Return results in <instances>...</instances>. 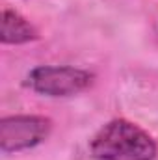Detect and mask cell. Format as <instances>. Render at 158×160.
Here are the masks:
<instances>
[{"label": "cell", "instance_id": "obj_1", "mask_svg": "<svg viewBox=\"0 0 158 160\" xmlns=\"http://www.w3.org/2000/svg\"><path fill=\"white\" fill-rule=\"evenodd\" d=\"M89 149L99 160H155L156 157L155 140L126 119L106 123L93 136Z\"/></svg>", "mask_w": 158, "mask_h": 160}, {"label": "cell", "instance_id": "obj_4", "mask_svg": "<svg viewBox=\"0 0 158 160\" xmlns=\"http://www.w3.org/2000/svg\"><path fill=\"white\" fill-rule=\"evenodd\" d=\"M37 39V30L17 11L4 9L2 11V30L0 41L4 45H22Z\"/></svg>", "mask_w": 158, "mask_h": 160}, {"label": "cell", "instance_id": "obj_2", "mask_svg": "<svg viewBox=\"0 0 158 160\" xmlns=\"http://www.w3.org/2000/svg\"><path fill=\"white\" fill-rule=\"evenodd\" d=\"M93 75L69 65H41L28 75V86L47 97H69L87 89Z\"/></svg>", "mask_w": 158, "mask_h": 160}, {"label": "cell", "instance_id": "obj_3", "mask_svg": "<svg viewBox=\"0 0 158 160\" xmlns=\"http://www.w3.org/2000/svg\"><path fill=\"white\" fill-rule=\"evenodd\" d=\"M52 121L43 116H9L0 121V149L17 153L32 149L48 138Z\"/></svg>", "mask_w": 158, "mask_h": 160}]
</instances>
